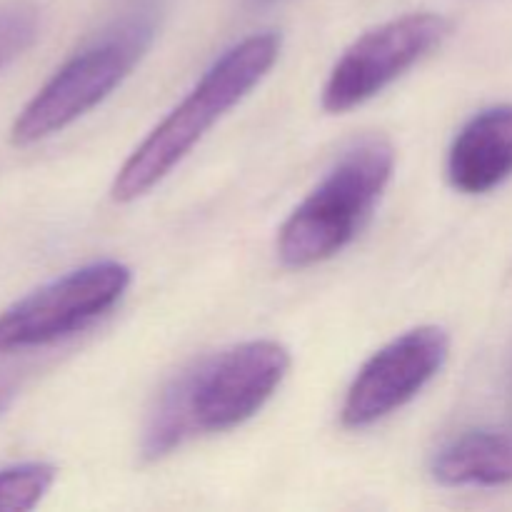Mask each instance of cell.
Returning <instances> with one entry per match:
<instances>
[{
  "label": "cell",
  "mask_w": 512,
  "mask_h": 512,
  "mask_svg": "<svg viewBox=\"0 0 512 512\" xmlns=\"http://www.w3.org/2000/svg\"><path fill=\"white\" fill-rule=\"evenodd\" d=\"M288 370V348L275 340H248L183 370L150 410L140 443L143 458L160 460L198 435L248 423L278 393Z\"/></svg>",
  "instance_id": "1"
},
{
  "label": "cell",
  "mask_w": 512,
  "mask_h": 512,
  "mask_svg": "<svg viewBox=\"0 0 512 512\" xmlns=\"http://www.w3.org/2000/svg\"><path fill=\"white\" fill-rule=\"evenodd\" d=\"M280 45L283 38L275 30H263L225 50L183 103L175 105L163 123L155 125L153 133L130 153L110 188L115 203H133L163 183L205 133L260 85L278 60Z\"/></svg>",
  "instance_id": "2"
},
{
  "label": "cell",
  "mask_w": 512,
  "mask_h": 512,
  "mask_svg": "<svg viewBox=\"0 0 512 512\" xmlns=\"http://www.w3.org/2000/svg\"><path fill=\"white\" fill-rule=\"evenodd\" d=\"M393 170L395 150L388 140L368 138L345 150L280 228V263L310 268L348 248L383 198Z\"/></svg>",
  "instance_id": "3"
},
{
  "label": "cell",
  "mask_w": 512,
  "mask_h": 512,
  "mask_svg": "<svg viewBox=\"0 0 512 512\" xmlns=\"http://www.w3.org/2000/svg\"><path fill=\"white\" fill-rule=\"evenodd\" d=\"M155 40V18L150 13L130 15L98 40L65 60L53 78L30 98L10 128L18 148L40 143L60 133L75 120L98 108L113 90L125 83L135 65L145 58Z\"/></svg>",
  "instance_id": "4"
},
{
  "label": "cell",
  "mask_w": 512,
  "mask_h": 512,
  "mask_svg": "<svg viewBox=\"0 0 512 512\" xmlns=\"http://www.w3.org/2000/svg\"><path fill=\"white\" fill-rule=\"evenodd\" d=\"M128 265L100 260L25 295L0 313V353L43 348L103 318L130 288Z\"/></svg>",
  "instance_id": "5"
},
{
  "label": "cell",
  "mask_w": 512,
  "mask_h": 512,
  "mask_svg": "<svg viewBox=\"0 0 512 512\" xmlns=\"http://www.w3.org/2000/svg\"><path fill=\"white\" fill-rule=\"evenodd\" d=\"M450 33L438 13H408L360 35L330 70L323 88L328 113H348L408 73Z\"/></svg>",
  "instance_id": "6"
},
{
  "label": "cell",
  "mask_w": 512,
  "mask_h": 512,
  "mask_svg": "<svg viewBox=\"0 0 512 512\" xmlns=\"http://www.w3.org/2000/svg\"><path fill=\"white\" fill-rule=\"evenodd\" d=\"M450 338L438 325H420L380 348L350 383L340 408V423L363 430L418 398L445 368Z\"/></svg>",
  "instance_id": "7"
},
{
  "label": "cell",
  "mask_w": 512,
  "mask_h": 512,
  "mask_svg": "<svg viewBox=\"0 0 512 512\" xmlns=\"http://www.w3.org/2000/svg\"><path fill=\"white\" fill-rule=\"evenodd\" d=\"M512 175V105L480 110L448 150V180L458 193L485 195Z\"/></svg>",
  "instance_id": "8"
},
{
  "label": "cell",
  "mask_w": 512,
  "mask_h": 512,
  "mask_svg": "<svg viewBox=\"0 0 512 512\" xmlns=\"http://www.w3.org/2000/svg\"><path fill=\"white\" fill-rule=\"evenodd\" d=\"M430 473L445 488L512 485V430L480 428L448 440L433 455Z\"/></svg>",
  "instance_id": "9"
},
{
  "label": "cell",
  "mask_w": 512,
  "mask_h": 512,
  "mask_svg": "<svg viewBox=\"0 0 512 512\" xmlns=\"http://www.w3.org/2000/svg\"><path fill=\"white\" fill-rule=\"evenodd\" d=\"M58 470L48 463H20L0 470V510H30L45 498Z\"/></svg>",
  "instance_id": "10"
},
{
  "label": "cell",
  "mask_w": 512,
  "mask_h": 512,
  "mask_svg": "<svg viewBox=\"0 0 512 512\" xmlns=\"http://www.w3.org/2000/svg\"><path fill=\"white\" fill-rule=\"evenodd\" d=\"M38 38V13L30 5L0 8V70L8 68Z\"/></svg>",
  "instance_id": "11"
},
{
  "label": "cell",
  "mask_w": 512,
  "mask_h": 512,
  "mask_svg": "<svg viewBox=\"0 0 512 512\" xmlns=\"http://www.w3.org/2000/svg\"><path fill=\"white\" fill-rule=\"evenodd\" d=\"M15 395H18V378L10 373H5V370H0V415L10 408V403L15 400Z\"/></svg>",
  "instance_id": "12"
},
{
  "label": "cell",
  "mask_w": 512,
  "mask_h": 512,
  "mask_svg": "<svg viewBox=\"0 0 512 512\" xmlns=\"http://www.w3.org/2000/svg\"><path fill=\"white\" fill-rule=\"evenodd\" d=\"M278 0H248V5H253V8H268V5H275Z\"/></svg>",
  "instance_id": "13"
}]
</instances>
